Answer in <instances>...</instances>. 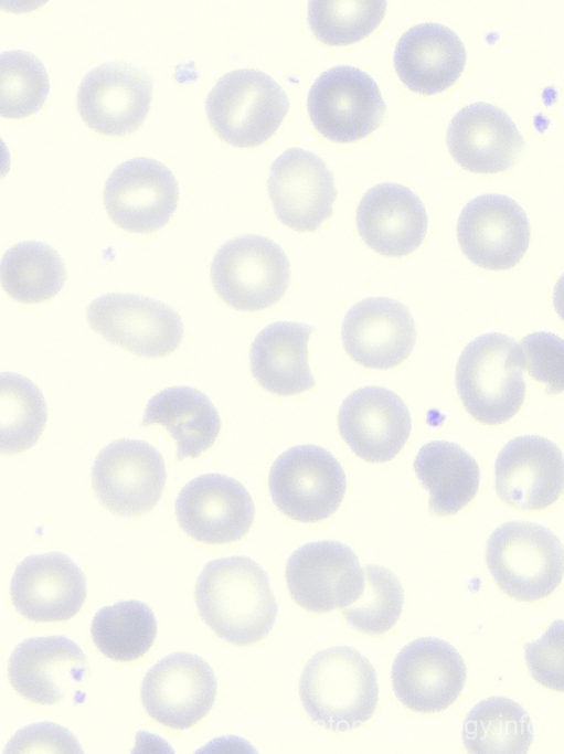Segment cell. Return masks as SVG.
<instances>
[{"instance_id":"1","label":"cell","mask_w":564,"mask_h":754,"mask_svg":"<svg viewBox=\"0 0 564 754\" xmlns=\"http://www.w3.org/2000/svg\"><path fill=\"white\" fill-rule=\"evenodd\" d=\"M194 596L203 620L231 644L244 646L263 639L276 620L277 604L268 576L246 556L209 562L199 575Z\"/></svg>"},{"instance_id":"2","label":"cell","mask_w":564,"mask_h":754,"mask_svg":"<svg viewBox=\"0 0 564 754\" xmlns=\"http://www.w3.org/2000/svg\"><path fill=\"white\" fill-rule=\"evenodd\" d=\"M299 695L308 715L332 731H348L366 722L379 699L371 662L352 647L317 652L306 665Z\"/></svg>"},{"instance_id":"3","label":"cell","mask_w":564,"mask_h":754,"mask_svg":"<svg viewBox=\"0 0 564 754\" xmlns=\"http://www.w3.org/2000/svg\"><path fill=\"white\" fill-rule=\"evenodd\" d=\"M456 387L467 412L478 422L509 421L525 397V382L517 341L489 332L473 339L456 367Z\"/></svg>"},{"instance_id":"4","label":"cell","mask_w":564,"mask_h":754,"mask_svg":"<svg viewBox=\"0 0 564 754\" xmlns=\"http://www.w3.org/2000/svg\"><path fill=\"white\" fill-rule=\"evenodd\" d=\"M486 562L498 586L519 601L550 595L562 581L563 548L547 528L528 521H511L488 539Z\"/></svg>"},{"instance_id":"5","label":"cell","mask_w":564,"mask_h":754,"mask_svg":"<svg viewBox=\"0 0 564 754\" xmlns=\"http://www.w3.org/2000/svg\"><path fill=\"white\" fill-rule=\"evenodd\" d=\"M289 99L269 75L242 68L223 75L211 89L205 111L217 136L235 147H254L277 130Z\"/></svg>"},{"instance_id":"6","label":"cell","mask_w":564,"mask_h":754,"mask_svg":"<svg viewBox=\"0 0 564 754\" xmlns=\"http://www.w3.org/2000/svg\"><path fill=\"white\" fill-rule=\"evenodd\" d=\"M211 280L228 306L257 311L276 304L290 282V265L281 247L259 235L224 243L213 258Z\"/></svg>"},{"instance_id":"7","label":"cell","mask_w":564,"mask_h":754,"mask_svg":"<svg viewBox=\"0 0 564 754\" xmlns=\"http://www.w3.org/2000/svg\"><path fill=\"white\" fill-rule=\"evenodd\" d=\"M345 474L327 449L298 445L280 454L269 470L268 488L276 507L288 518L317 522L339 508Z\"/></svg>"},{"instance_id":"8","label":"cell","mask_w":564,"mask_h":754,"mask_svg":"<svg viewBox=\"0 0 564 754\" xmlns=\"http://www.w3.org/2000/svg\"><path fill=\"white\" fill-rule=\"evenodd\" d=\"M315 128L336 142L358 141L383 121L386 105L374 79L348 65L324 71L313 82L307 99Z\"/></svg>"},{"instance_id":"9","label":"cell","mask_w":564,"mask_h":754,"mask_svg":"<svg viewBox=\"0 0 564 754\" xmlns=\"http://www.w3.org/2000/svg\"><path fill=\"white\" fill-rule=\"evenodd\" d=\"M86 316L95 332L140 357H164L183 337V322L175 310L149 297L103 295L88 306Z\"/></svg>"},{"instance_id":"10","label":"cell","mask_w":564,"mask_h":754,"mask_svg":"<svg viewBox=\"0 0 564 754\" xmlns=\"http://www.w3.org/2000/svg\"><path fill=\"white\" fill-rule=\"evenodd\" d=\"M166 477L161 454L150 444L136 439L108 444L92 468L97 499L108 510L124 517L149 512L161 498Z\"/></svg>"},{"instance_id":"11","label":"cell","mask_w":564,"mask_h":754,"mask_svg":"<svg viewBox=\"0 0 564 754\" xmlns=\"http://www.w3.org/2000/svg\"><path fill=\"white\" fill-rule=\"evenodd\" d=\"M289 593L313 613L351 605L361 594L364 573L358 556L339 541H316L297 549L286 565Z\"/></svg>"},{"instance_id":"12","label":"cell","mask_w":564,"mask_h":754,"mask_svg":"<svg viewBox=\"0 0 564 754\" xmlns=\"http://www.w3.org/2000/svg\"><path fill=\"white\" fill-rule=\"evenodd\" d=\"M179 199L171 170L150 158H134L119 164L104 189L110 219L131 233H150L168 223Z\"/></svg>"},{"instance_id":"13","label":"cell","mask_w":564,"mask_h":754,"mask_svg":"<svg viewBox=\"0 0 564 754\" xmlns=\"http://www.w3.org/2000/svg\"><path fill=\"white\" fill-rule=\"evenodd\" d=\"M216 679L201 657L174 652L162 658L146 675L141 702L157 722L184 730L199 722L212 708Z\"/></svg>"},{"instance_id":"14","label":"cell","mask_w":564,"mask_h":754,"mask_svg":"<svg viewBox=\"0 0 564 754\" xmlns=\"http://www.w3.org/2000/svg\"><path fill=\"white\" fill-rule=\"evenodd\" d=\"M457 238L475 265L493 270L515 266L530 243V223L523 209L503 194H483L469 201L457 223Z\"/></svg>"},{"instance_id":"15","label":"cell","mask_w":564,"mask_h":754,"mask_svg":"<svg viewBox=\"0 0 564 754\" xmlns=\"http://www.w3.org/2000/svg\"><path fill=\"white\" fill-rule=\"evenodd\" d=\"M466 678V665L459 652L435 637L409 643L392 666L395 695L406 708L421 713L448 708L462 691Z\"/></svg>"},{"instance_id":"16","label":"cell","mask_w":564,"mask_h":754,"mask_svg":"<svg viewBox=\"0 0 564 754\" xmlns=\"http://www.w3.org/2000/svg\"><path fill=\"white\" fill-rule=\"evenodd\" d=\"M151 99L152 79L147 72L127 63H105L82 81L77 109L95 131L124 136L142 124Z\"/></svg>"},{"instance_id":"17","label":"cell","mask_w":564,"mask_h":754,"mask_svg":"<svg viewBox=\"0 0 564 754\" xmlns=\"http://www.w3.org/2000/svg\"><path fill=\"white\" fill-rule=\"evenodd\" d=\"M175 514L180 527L194 540L224 544L247 533L255 507L240 481L221 474H206L183 487L175 500Z\"/></svg>"},{"instance_id":"18","label":"cell","mask_w":564,"mask_h":754,"mask_svg":"<svg viewBox=\"0 0 564 754\" xmlns=\"http://www.w3.org/2000/svg\"><path fill=\"white\" fill-rule=\"evenodd\" d=\"M267 187L277 217L297 232H313L332 214L333 174L310 151H284L270 166Z\"/></svg>"},{"instance_id":"19","label":"cell","mask_w":564,"mask_h":754,"mask_svg":"<svg viewBox=\"0 0 564 754\" xmlns=\"http://www.w3.org/2000/svg\"><path fill=\"white\" fill-rule=\"evenodd\" d=\"M340 435L349 447L370 463L393 459L409 437L412 421L404 401L380 386L349 394L338 413Z\"/></svg>"},{"instance_id":"20","label":"cell","mask_w":564,"mask_h":754,"mask_svg":"<svg viewBox=\"0 0 564 754\" xmlns=\"http://www.w3.org/2000/svg\"><path fill=\"white\" fill-rule=\"evenodd\" d=\"M342 343L357 363L371 369H391L412 352L416 328L408 309L386 297H370L344 316Z\"/></svg>"},{"instance_id":"21","label":"cell","mask_w":564,"mask_h":754,"mask_svg":"<svg viewBox=\"0 0 564 754\" xmlns=\"http://www.w3.org/2000/svg\"><path fill=\"white\" fill-rule=\"evenodd\" d=\"M563 468V454L553 442L536 435L515 437L496 459V491L510 507L544 509L562 493Z\"/></svg>"},{"instance_id":"22","label":"cell","mask_w":564,"mask_h":754,"mask_svg":"<svg viewBox=\"0 0 564 754\" xmlns=\"http://www.w3.org/2000/svg\"><path fill=\"white\" fill-rule=\"evenodd\" d=\"M10 594L25 618L35 623L63 622L75 616L84 604L86 581L65 554L31 555L17 566Z\"/></svg>"},{"instance_id":"23","label":"cell","mask_w":564,"mask_h":754,"mask_svg":"<svg viewBox=\"0 0 564 754\" xmlns=\"http://www.w3.org/2000/svg\"><path fill=\"white\" fill-rule=\"evenodd\" d=\"M447 146L456 162L476 173H497L519 160L524 140L501 108L475 103L461 108L447 130Z\"/></svg>"},{"instance_id":"24","label":"cell","mask_w":564,"mask_h":754,"mask_svg":"<svg viewBox=\"0 0 564 754\" xmlns=\"http://www.w3.org/2000/svg\"><path fill=\"white\" fill-rule=\"evenodd\" d=\"M88 669L82 649L64 636L35 637L19 644L11 654L8 677L23 698L40 704H55Z\"/></svg>"},{"instance_id":"25","label":"cell","mask_w":564,"mask_h":754,"mask_svg":"<svg viewBox=\"0 0 564 754\" xmlns=\"http://www.w3.org/2000/svg\"><path fill=\"white\" fill-rule=\"evenodd\" d=\"M421 199L397 183H380L362 197L357 209L360 236L373 251L402 257L415 251L427 232Z\"/></svg>"},{"instance_id":"26","label":"cell","mask_w":564,"mask_h":754,"mask_svg":"<svg viewBox=\"0 0 564 754\" xmlns=\"http://www.w3.org/2000/svg\"><path fill=\"white\" fill-rule=\"evenodd\" d=\"M393 61L398 77L411 91L434 95L459 78L466 51L459 36L447 26L423 23L400 38Z\"/></svg>"},{"instance_id":"27","label":"cell","mask_w":564,"mask_h":754,"mask_svg":"<svg viewBox=\"0 0 564 754\" xmlns=\"http://www.w3.org/2000/svg\"><path fill=\"white\" fill-rule=\"evenodd\" d=\"M312 331V327L301 322L278 321L258 332L249 360L252 374L263 389L290 396L316 384L308 363Z\"/></svg>"},{"instance_id":"28","label":"cell","mask_w":564,"mask_h":754,"mask_svg":"<svg viewBox=\"0 0 564 754\" xmlns=\"http://www.w3.org/2000/svg\"><path fill=\"white\" fill-rule=\"evenodd\" d=\"M161 425L177 443V459L195 458L210 448L221 418L210 399L189 386L168 387L150 399L142 426Z\"/></svg>"},{"instance_id":"29","label":"cell","mask_w":564,"mask_h":754,"mask_svg":"<svg viewBox=\"0 0 564 754\" xmlns=\"http://www.w3.org/2000/svg\"><path fill=\"white\" fill-rule=\"evenodd\" d=\"M414 470L429 492L428 507L437 516L460 511L476 496L480 469L459 445L445 440L425 444L414 459Z\"/></svg>"},{"instance_id":"30","label":"cell","mask_w":564,"mask_h":754,"mask_svg":"<svg viewBox=\"0 0 564 754\" xmlns=\"http://www.w3.org/2000/svg\"><path fill=\"white\" fill-rule=\"evenodd\" d=\"M462 741L473 754H524L533 741L531 719L513 700L491 697L467 714Z\"/></svg>"},{"instance_id":"31","label":"cell","mask_w":564,"mask_h":754,"mask_svg":"<svg viewBox=\"0 0 564 754\" xmlns=\"http://www.w3.org/2000/svg\"><path fill=\"white\" fill-rule=\"evenodd\" d=\"M66 279L65 265L55 249L41 242H21L0 262V283L20 302L35 304L55 296Z\"/></svg>"},{"instance_id":"32","label":"cell","mask_w":564,"mask_h":754,"mask_svg":"<svg viewBox=\"0 0 564 754\" xmlns=\"http://www.w3.org/2000/svg\"><path fill=\"white\" fill-rule=\"evenodd\" d=\"M91 634L95 646L106 657L130 661L151 648L157 634V620L145 603L121 601L95 614Z\"/></svg>"},{"instance_id":"33","label":"cell","mask_w":564,"mask_h":754,"mask_svg":"<svg viewBox=\"0 0 564 754\" xmlns=\"http://www.w3.org/2000/svg\"><path fill=\"white\" fill-rule=\"evenodd\" d=\"M46 420L44 396L33 382L17 373H0V454L31 448Z\"/></svg>"},{"instance_id":"34","label":"cell","mask_w":564,"mask_h":754,"mask_svg":"<svg viewBox=\"0 0 564 754\" xmlns=\"http://www.w3.org/2000/svg\"><path fill=\"white\" fill-rule=\"evenodd\" d=\"M385 10L386 1L312 0L308 3V23L321 42L348 45L372 33Z\"/></svg>"},{"instance_id":"35","label":"cell","mask_w":564,"mask_h":754,"mask_svg":"<svg viewBox=\"0 0 564 754\" xmlns=\"http://www.w3.org/2000/svg\"><path fill=\"white\" fill-rule=\"evenodd\" d=\"M50 91L46 70L28 51L0 53V116L25 118L43 106Z\"/></svg>"},{"instance_id":"36","label":"cell","mask_w":564,"mask_h":754,"mask_svg":"<svg viewBox=\"0 0 564 754\" xmlns=\"http://www.w3.org/2000/svg\"><path fill=\"white\" fill-rule=\"evenodd\" d=\"M364 585L360 596L345 609L343 616L355 629L377 635L392 628L401 616L404 593L397 577L380 565L363 570Z\"/></svg>"},{"instance_id":"37","label":"cell","mask_w":564,"mask_h":754,"mask_svg":"<svg viewBox=\"0 0 564 754\" xmlns=\"http://www.w3.org/2000/svg\"><path fill=\"white\" fill-rule=\"evenodd\" d=\"M518 346L522 370L544 383L547 394L561 393L564 383L563 340L551 332L540 331L525 336Z\"/></svg>"},{"instance_id":"38","label":"cell","mask_w":564,"mask_h":754,"mask_svg":"<svg viewBox=\"0 0 564 754\" xmlns=\"http://www.w3.org/2000/svg\"><path fill=\"white\" fill-rule=\"evenodd\" d=\"M525 660L541 684L563 690V620H556L540 640L524 645Z\"/></svg>"},{"instance_id":"39","label":"cell","mask_w":564,"mask_h":754,"mask_svg":"<svg viewBox=\"0 0 564 754\" xmlns=\"http://www.w3.org/2000/svg\"><path fill=\"white\" fill-rule=\"evenodd\" d=\"M4 752L82 753L83 751L66 729L52 723H39L29 725L17 733Z\"/></svg>"},{"instance_id":"40","label":"cell","mask_w":564,"mask_h":754,"mask_svg":"<svg viewBox=\"0 0 564 754\" xmlns=\"http://www.w3.org/2000/svg\"><path fill=\"white\" fill-rule=\"evenodd\" d=\"M10 169V152L0 138V179L4 178Z\"/></svg>"}]
</instances>
